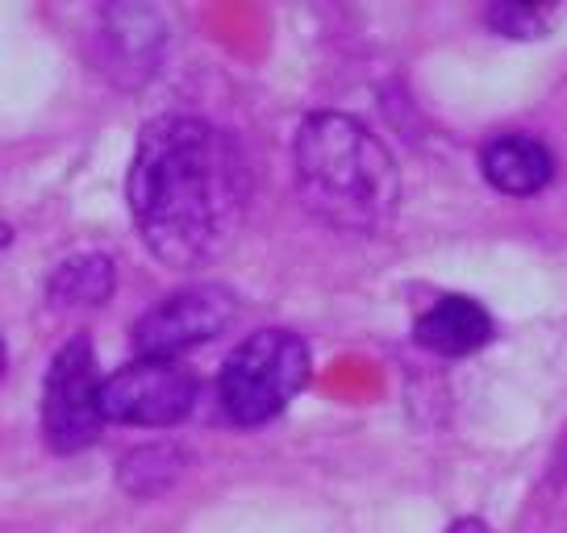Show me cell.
<instances>
[{"label":"cell","mask_w":567,"mask_h":533,"mask_svg":"<svg viewBox=\"0 0 567 533\" xmlns=\"http://www.w3.org/2000/svg\"><path fill=\"white\" fill-rule=\"evenodd\" d=\"M142 242L167 266H200L230 247L247 209L238 146L200 117H155L125 179Z\"/></svg>","instance_id":"1"},{"label":"cell","mask_w":567,"mask_h":533,"mask_svg":"<svg viewBox=\"0 0 567 533\" xmlns=\"http://www.w3.org/2000/svg\"><path fill=\"white\" fill-rule=\"evenodd\" d=\"M297 196L321 226L380 233L396 217L401 176L389 146L347 113H309L292 143Z\"/></svg>","instance_id":"2"},{"label":"cell","mask_w":567,"mask_h":533,"mask_svg":"<svg viewBox=\"0 0 567 533\" xmlns=\"http://www.w3.org/2000/svg\"><path fill=\"white\" fill-rule=\"evenodd\" d=\"M309 379V346L292 330H259L234 346L221 367L217 396L221 409L238 426H264Z\"/></svg>","instance_id":"3"},{"label":"cell","mask_w":567,"mask_h":533,"mask_svg":"<svg viewBox=\"0 0 567 533\" xmlns=\"http://www.w3.org/2000/svg\"><path fill=\"white\" fill-rule=\"evenodd\" d=\"M101 388L105 379L96 372L89 338H71L54 355L42 388V433L59 454L89 450L101 438L105 412H101Z\"/></svg>","instance_id":"4"},{"label":"cell","mask_w":567,"mask_h":533,"mask_svg":"<svg viewBox=\"0 0 567 533\" xmlns=\"http://www.w3.org/2000/svg\"><path fill=\"white\" fill-rule=\"evenodd\" d=\"M196 405V375L179 358H134L101 388V412L117 426H176Z\"/></svg>","instance_id":"5"},{"label":"cell","mask_w":567,"mask_h":533,"mask_svg":"<svg viewBox=\"0 0 567 533\" xmlns=\"http://www.w3.org/2000/svg\"><path fill=\"white\" fill-rule=\"evenodd\" d=\"M238 317L234 292L217 284H193L163 296L146 317L134 325L138 358H179L193 346L221 338Z\"/></svg>","instance_id":"6"},{"label":"cell","mask_w":567,"mask_h":533,"mask_svg":"<svg viewBox=\"0 0 567 533\" xmlns=\"http://www.w3.org/2000/svg\"><path fill=\"white\" fill-rule=\"evenodd\" d=\"M480 171L505 196H534L550 184L555 159L530 134H501L480 150Z\"/></svg>","instance_id":"7"},{"label":"cell","mask_w":567,"mask_h":533,"mask_svg":"<svg viewBox=\"0 0 567 533\" xmlns=\"http://www.w3.org/2000/svg\"><path fill=\"white\" fill-rule=\"evenodd\" d=\"M417 346L434 355H472L484 342L493 338V317L488 309L467 296H443L417 317Z\"/></svg>","instance_id":"8"},{"label":"cell","mask_w":567,"mask_h":533,"mask_svg":"<svg viewBox=\"0 0 567 533\" xmlns=\"http://www.w3.org/2000/svg\"><path fill=\"white\" fill-rule=\"evenodd\" d=\"M105 38L117 46V67L113 72L146 75L155 54L163 51V21L151 9H113Z\"/></svg>","instance_id":"9"},{"label":"cell","mask_w":567,"mask_h":533,"mask_svg":"<svg viewBox=\"0 0 567 533\" xmlns=\"http://www.w3.org/2000/svg\"><path fill=\"white\" fill-rule=\"evenodd\" d=\"M113 259L105 254H75L51 275V301L59 304H105L113 296Z\"/></svg>","instance_id":"10"},{"label":"cell","mask_w":567,"mask_h":533,"mask_svg":"<svg viewBox=\"0 0 567 533\" xmlns=\"http://www.w3.org/2000/svg\"><path fill=\"white\" fill-rule=\"evenodd\" d=\"M184 450H176V446H142V450H134V454H125L122 459V488L130 492V497H159V492H167L172 483L179 480V471H184Z\"/></svg>","instance_id":"11"},{"label":"cell","mask_w":567,"mask_h":533,"mask_svg":"<svg viewBox=\"0 0 567 533\" xmlns=\"http://www.w3.org/2000/svg\"><path fill=\"white\" fill-rule=\"evenodd\" d=\"M488 25L505 38H543L547 34V13L534 9V4H517V0H505V4H493L488 13Z\"/></svg>","instance_id":"12"},{"label":"cell","mask_w":567,"mask_h":533,"mask_svg":"<svg viewBox=\"0 0 567 533\" xmlns=\"http://www.w3.org/2000/svg\"><path fill=\"white\" fill-rule=\"evenodd\" d=\"M446 533H493V530H488L484 521H476V516H467V521H455Z\"/></svg>","instance_id":"13"},{"label":"cell","mask_w":567,"mask_h":533,"mask_svg":"<svg viewBox=\"0 0 567 533\" xmlns=\"http://www.w3.org/2000/svg\"><path fill=\"white\" fill-rule=\"evenodd\" d=\"M9 242H13V230H9L4 221H0V247H9Z\"/></svg>","instance_id":"14"},{"label":"cell","mask_w":567,"mask_h":533,"mask_svg":"<svg viewBox=\"0 0 567 533\" xmlns=\"http://www.w3.org/2000/svg\"><path fill=\"white\" fill-rule=\"evenodd\" d=\"M4 358L9 355H4V342H0V375H4Z\"/></svg>","instance_id":"15"}]
</instances>
